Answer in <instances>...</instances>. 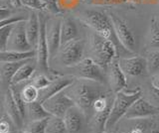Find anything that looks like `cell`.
<instances>
[{
    "mask_svg": "<svg viewBox=\"0 0 159 133\" xmlns=\"http://www.w3.org/2000/svg\"><path fill=\"white\" fill-rule=\"evenodd\" d=\"M98 133H111V132H107V131H102V132H98Z\"/></svg>",
    "mask_w": 159,
    "mask_h": 133,
    "instance_id": "obj_40",
    "label": "cell"
},
{
    "mask_svg": "<svg viewBox=\"0 0 159 133\" xmlns=\"http://www.w3.org/2000/svg\"><path fill=\"white\" fill-rule=\"evenodd\" d=\"M31 60L26 61L21 67L18 69L16 73H15L14 77L12 78L11 83H10V85L17 86V85H20V83L24 82L30 81L33 78L35 70H36V67H35L34 64H32L31 62H30Z\"/></svg>",
    "mask_w": 159,
    "mask_h": 133,
    "instance_id": "obj_19",
    "label": "cell"
},
{
    "mask_svg": "<svg viewBox=\"0 0 159 133\" xmlns=\"http://www.w3.org/2000/svg\"><path fill=\"white\" fill-rule=\"evenodd\" d=\"M43 105L51 115L64 117L70 108L76 104L72 98L69 96L66 90H64L49 97L43 102Z\"/></svg>",
    "mask_w": 159,
    "mask_h": 133,
    "instance_id": "obj_8",
    "label": "cell"
},
{
    "mask_svg": "<svg viewBox=\"0 0 159 133\" xmlns=\"http://www.w3.org/2000/svg\"><path fill=\"white\" fill-rule=\"evenodd\" d=\"M47 133H68L64 118L51 115L48 119Z\"/></svg>",
    "mask_w": 159,
    "mask_h": 133,
    "instance_id": "obj_25",
    "label": "cell"
},
{
    "mask_svg": "<svg viewBox=\"0 0 159 133\" xmlns=\"http://www.w3.org/2000/svg\"><path fill=\"white\" fill-rule=\"evenodd\" d=\"M152 87V95H153V97L155 98V100H159V88H156L154 86H151Z\"/></svg>",
    "mask_w": 159,
    "mask_h": 133,
    "instance_id": "obj_37",
    "label": "cell"
},
{
    "mask_svg": "<svg viewBox=\"0 0 159 133\" xmlns=\"http://www.w3.org/2000/svg\"><path fill=\"white\" fill-rule=\"evenodd\" d=\"M108 15L111 19L114 31H116V37L120 44L127 51L134 53L137 48V41L133 31L128 26L126 21H124L122 18H120L116 14L111 12L108 13Z\"/></svg>",
    "mask_w": 159,
    "mask_h": 133,
    "instance_id": "obj_7",
    "label": "cell"
},
{
    "mask_svg": "<svg viewBox=\"0 0 159 133\" xmlns=\"http://www.w3.org/2000/svg\"><path fill=\"white\" fill-rule=\"evenodd\" d=\"M64 121L66 124L68 133H78L81 131L84 125V120L87 119L84 112L77 105L72 106L64 115Z\"/></svg>",
    "mask_w": 159,
    "mask_h": 133,
    "instance_id": "obj_16",
    "label": "cell"
},
{
    "mask_svg": "<svg viewBox=\"0 0 159 133\" xmlns=\"http://www.w3.org/2000/svg\"><path fill=\"white\" fill-rule=\"evenodd\" d=\"M61 23L62 20L59 18H52L47 20L46 36L50 60L57 55L61 48Z\"/></svg>",
    "mask_w": 159,
    "mask_h": 133,
    "instance_id": "obj_12",
    "label": "cell"
},
{
    "mask_svg": "<svg viewBox=\"0 0 159 133\" xmlns=\"http://www.w3.org/2000/svg\"><path fill=\"white\" fill-rule=\"evenodd\" d=\"M141 96V90L136 88L133 91H126L125 88L116 93L113 97L111 112L107 118L106 129H111L116 123L124 117L130 105Z\"/></svg>",
    "mask_w": 159,
    "mask_h": 133,
    "instance_id": "obj_3",
    "label": "cell"
},
{
    "mask_svg": "<svg viewBox=\"0 0 159 133\" xmlns=\"http://www.w3.org/2000/svg\"><path fill=\"white\" fill-rule=\"evenodd\" d=\"M89 55L93 60L102 69H106L117 56L116 47L111 41L93 32L89 38Z\"/></svg>",
    "mask_w": 159,
    "mask_h": 133,
    "instance_id": "obj_4",
    "label": "cell"
},
{
    "mask_svg": "<svg viewBox=\"0 0 159 133\" xmlns=\"http://www.w3.org/2000/svg\"><path fill=\"white\" fill-rule=\"evenodd\" d=\"M26 116L28 117V119L30 121H36V120H41V119H45V118H48L51 116V114L45 108L43 103L37 100L27 104Z\"/></svg>",
    "mask_w": 159,
    "mask_h": 133,
    "instance_id": "obj_22",
    "label": "cell"
},
{
    "mask_svg": "<svg viewBox=\"0 0 159 133\" xmlns=\"http://www.w3.org/2000/svg\"><path fill=\"white\" fill-rule=\"evenodd\" d=\"M75 80H76V78H74L73 76L58 77V78H53L51 82H50L46 87L42 88V90H39L38 101L43 103L45 100H48L49 97H51L54 95H56V93L66 90L69 86L72 85Z\"/></svg>",
    "mask_w": 159,
    "mask_h": 133,
    "instance_id": "obj_14",
    "label": "cell"
},
{
    "mask_svg": "<svg viewBox=\"0 0 159 133\" xmlns=\"http://www.w3.org/2000/svg\"><path fill=\"white\" fill-rule=\"evenodd\" d=\"M22 133H31V132H29V131L26 130V131H24V132H22Z\"/></svg>",
    "mask_w": 159,
    "mask_h": 133,
    "instance_id": "obj_41",
    "label": "cell"
},
{
    "mask_svg": "<svg viewBox=\"0 0 159 133\" xmlns=\"http://www.w3.org/2000/svg\"><path fill=\"white\" fill-rule=\"evenodd\" d=\"M12 126H15V124L11 120V118L7 114L3 115L1 122H0V133H8L12 131Z\"/></svg>",
    "mask_w": 159,
    "mask_h": 133,
    "instance_id": "obj_32",
    "label": "cell"
},
{
    "mask_svg": "<svg viewBox=\"0 0 159 133\" xmlns=\"http://www.w3.org/2000/svg\"><path fill=\"white\" fill-rule=\"evenodd\" d=\"M108 72H107V81L108 85L111 86V91L116 93L126 87V75L122 72L119 67L118 59H114L112 62L109 64Z\"/></svg>",
    "mask_w": 159,
    "mask_h": 133,
    "instance_id": "obj_15",
    "label": "cell"
},
{
    "mask_svg": "<svg viewBox=\"0 0 159 133\" xmlns=\"http://www.w3.org/2000/svg\"><path fill=\"white\" fill-rule=\"evenodd\" d=\"M14 25H6L0 27V52L6 50L7 43L11 35Z\"/></svg>",
    "mask_w": 159,
    "mask_h": 133,
    "instance_id": "obj_29",
    "label": "cell"
},
{
    "mask_svg": "<svg viewBox=\"0 0 159 133\" xmlns=\"http://www.w3.org/2000/svg\"><path fill=\"white\" fill-rule=\"evenodd\" d=\"M71 73L74 78L89 80L103 83L104 75L102 73V68L98 65L92 58H84L82 61L72 67H69Z\"/></svg>",
    "mask_w": 159,
    "mask_h": 133,
    "instance_id": "obj_5",
    "label": "cell"
},
{
    "mask_svg": "<svg viewBox=\"0 0 159 133\" xmlns=\"http://www.w3.org/2000/svg\"><path fill=\"white\" fill-rule=\"evenodd\" d=\"M31 60V59H30ZM28 61V60H26ZM26 61L22 62H1L0 66V77L3 82L11 83V80L16 73L17 70L21 67Z\"/></svg>",
    "mask_w": 159,
    "mask_h": 133,
    "instance_id": "obj_23",
    "label": "cell"
},
{
    "mask_svg": "<svg viewBox=\"0 0 159 133\" xmlns=\"http://www.w3.org/2000/svg\"><path fill=\"white\" fill-rule=\"evenodd\" d=\"M151 86L156 88H159V73L153 76L151 81Z\"/></svg>",
    "mask_w": 159,
    "mask_h": 133,
    "instance_id": "obj_36",
    "label": "cell"
},
{
    "mask_svg": "<svg viewBox=\"0 0 159 133\" xmlns=\"http://www.w3.org/2000/svg\"><path fill=\"white\" fill-rule=\"evenodd\" d=\"M118 64L122 72L127 76L138 77L147 73L146 59L140 55L119 58Z\"/></svg>",
    "mask_w": 159,
    "mask_h": 133,
    "instance_id": "obj_13",
    "label": "cell"
},
{
    "mask_svg": "<svg viewBox=\"0 0 159 133\" xmlns=\"http://www.w3.org/2000/svg\"><path fill=\"white\" fill-rule=\"evenodd\" d=\"M39 16H40V35L36 47V52H37L36 62L38 67L41 70L46 71L49 68V62H50L49 48H48V42L46 36L47 19L41 13H39Z\"/></svg>",
    "mask_w": 159,
    "mask_h": 133,
    "instance_id": "obj_9",
    "label": "cell"
},
{
    "mask_svg": "<svg viewBox=\"0 0 159 133\" xmlns=\"http://www.w3.org/2000/svg\"><path fill=\"white\" fill-rule=\"evenodd\" d=\"M4 107H5V111H6V114L11 118V120L13 121L15 126L18 128L22 127L24 118L18 109L10 88L6 91L4 95Z\"/></svg>",
    "mask_w": 159,
    "mask_h": 133,
    "instance_id": "obj_18",
    "label": "cell"
},
{
    "mask_svg": "<svg viewBox=\"0 0 159 133\" xmlns=\"http://www.w3.org/2000/svg\"><path fill=\"white\" fill-rule=\"evenodd\" d=\"M66 91L75 104L84 112L88 120L92 115L94 100L98 96L108 93L102 87V83L82 78H76L72 85L66 88Z\"/></svg>",
    "mask_w": 159,
    "mask_h": 133,
    "instance_id": "obj_1",
    "label": "cell"
},
{
    "mask_svg": "<svg viewBox=\"0 0 159 133\" xmlns=\"http://www.w3.org/2000/svg\"><path fill=\"white\" fill-rule=\"evenodd\" d=\"M21 5L32 10H44L41 0H21Z\"/></svg>",
    "mask_w": 159,
    "mask_h": 133,
    "instance_id": "obj_33",
    "label": "cell"
},
{
    "mask_svg": "<svg viewBox=\"0 0 159 133\" xmlns=\"http://www.w3.org/2000/svg\"><path fill=\"white\" fill-rule=\"evenodd\" d=\"M8 133H18L17 131H10V132H8Z\"/></svg>",
    "mask_w": 159,
    "mask_h": 133,
    "instance_id": "obj_39",
    "label": "cell"
},
{
    "mask_svg": "<svg viewBox=\"0 0 159 133\" xmlns=\"http://www.w3.org/2000/svg\"><path fill=\"white\" fill-rule=\"evenodd\" d=\"M51 78H48L44 73H39V75L33 76V78L30 80V83L33 85L38 90H42V88L46 87L50 82H51Z\"/></svg>",
    "mask_w": 159,
    "mask_h": 133,
    "instance_id": "obj_30",
    "label": "cell"
},
{
    "mask_svg": "<svg viewBox=\"0 0 159 133\" xmlns=\"http://www.w3.org/2000/svg\"><path fill=\"white\" fill-rule=\"evenodd\" d=\"M44 10L51 14H58L61 12L58 0H41Z\"/></svg>",
    "mask_w": 159,
    "mask_h": 133,
    "instance_id": "obj_31",
    "label": "cell"
},
{
    "mask_svg": "<svg viewBox=\"0 0 159 133\" xmlns=\"http://www.w3.org/2000/svg\"><path fill=\"white\" fill-rule=\"evenodd\" d=\"M20 95H21L22 100L26 104L32 103L34 101H37L39 98V90L35 87L33 85L29 83V85L25 86L21 91H20Z\"/></svg>",
    "mask_w": 159,
    "mask_h": 133,
    "instance_id": "obj_26",
    "label": "cell"
},
{
    "mask_svg": "<svg viewBox=\"0 0 159 133\" xmlns=\"http://www.w3.org/2000/svg\"><path fill=\"white\" fill-rule=\"evenodd\" d=\"M48 118L36 121H30L27 125V131L31 133H47V124H48Z\"/></svg>",
    "mask_w": 159,
    "mask_h": 133,
    "instance_id": "obj_28",
    "label": "cell"
},
{
    "mask_svg": "<svg viewBox=\"0 0 159 133\" xmlns=\"http://www.w3.org/2000/svg\"><path fill=\"white\" fill-rule=\"evenodd\" d=\"M10 3H11V5L14 6V7H20L22 6L21 5V0H9Z\"/></svg>",
    "mask_w": 159,
    "mask_h": 133,
    "instance_id": "obj_38",
    "label": "cell"
},
{
    "mask_svg": "<svg viewBox=\"0 0 159 133\" xmlns=\"http://www.w3.org/2000/svg\"><path fill=\"white\" fill-rule=\"evenodd\" d=\"M147 72L152 75H156L159 72V49L151 50L146 55Z\"/></svg>",
    "mask_w": 159,
    "mask_h": 133,
    "instance_id": "obj_27",
    "label": "cell"
},
{
    "mask_svg": "<svg viewBox=\"0 0 159 133\" xmlns=\"http://www.w3.org/2000/svg\"><path fill=\"white\" fill-rule=\"evenodd\" d=\"M84 52V42L82 39H76L61 46L58 52V59L65 67H72L83 60Z\"/></svg>",
    "mask_w": 159,
    "mask_h": 133,
    "instance_id": "obj_6",
    "label": "cell"
},
{
    "mask_svg": "<svg viewBox=\"0 0 159 133\" xmlns=\"http://www.w3.org/2000/svg\"><path fill=\"white\" fill-rule=\"evenodd\" d=\"M147 47L152 50L159 49V24L155 18H152L147 35Z\"/></svg>",
    "mask_w": 159,
    "mask_h": 133,
    "instance_id": "obj_24",
    "label": "cell"
},
{
    "mask_svg": "<svg viewBox=\"0 0 159 133\" xmlns=\"http://www.w3.org/2000/svg\"><path fill=\"white\" fill-rule=\"evenodd\" d=\"M159 112V108L151 104L150 102L144 100L141 96L134 101L130 107L128 108L127 112L124 115V119L127 120H135L143 119L157 114Z\"/></svg>",
    "mask_w": 159,
    "mask_h": 133,
    "instance_id": "obj_11",
    "label": "cell"
},
{
    "mask_svg": "<svg viewBox=\"0 0 159 133\" xmlns=\"http://www.w3.org/2000/svg\"><path fill=\"white\" fill-rule=\"evenodd\" d=\"M25 30L26 36L33 49L36 50L38 39L40 35V16L36 10H32L25 22Z\"/></svg>",
    "mask_w": 159,
    "mask_h": 133,
    "instance_id": "obj_17",
    "label": "cell"
},
{
    "mask_svg": "<svg viewBox=\"0 0 159 133\" xmlns=\"http://www.w3.org/2000/svg\"><path fill=\"white\" fill-rule=\"evenodd\" d=\"M37 52L35 49L27 52L3 51L0 52V62H22L36 58Z\"/></svg>",
    "mask_w": 159,
    "mask_h": 133,
    "instance_id": "obj_21",
    "label": "cell"
},
{
    "mask_svg": "<svg viewBox=\"0 0 159 133\" xmlns=\"http://www.w3.org/2000/svg\"><path fill=\"white\" fill-rule=\"evenodd\" d=\"M25 22H20L14 25L11 35L7 43V47L5 51H18V52H27L33 50L32 46L26 36L25 30Z\"/></svg>",
    "mask_w": 159,
    "mask_h": 133,
    "instance_id": "obj_10",
    "label": "cell"
},
{
    "mask_svg": "<svg viewBox=\"0 0 159 133\" xmlns=\"http://www.w3.org/2000/svg\"><path fill=\"white\" fill-rule=\"evenodd\" d=\"M27 18H24L21 16H14V15H10L9 17L2 19L1 22H0V27L2 26H6V25H15V24L26 21Z\"/></svg>",
    "mask_w": 159,
    "mask_h": 133,
    "instance_id": "obj_34",
    "label": "cell"
},
{
    "mask_svg": "<svg viewBox=\"0 0 159 133\" xmlns=\"http://www.w3.org/2000/svg\"><path fill=\"white\" fill-rule=\"evenodd\" d=\"M78 39V27L71 18L62 19L61 23V46Z\"/></svg>",
    "mask_w": 159,
    "mask_h": 133,
    "instance_id": "obj_20",
    "label": "cell"
},
{
    "mask_svg": "<svg viewBox=\"0 0 159 133\" xmlns=\"http://www.w3.org/2000/svg\"><path fill=\"white\" fill-rule=\"evenodd\" d=\"M149 125L150 124L147 122H139L133 128H131L127 133H145Z\"/></svg>",
    "mask_w": 159,
    "mask_h": 133,
    "instance_id": "obj_35",
    "label": "cell"
},
{
    "mask_svg": "<svg viewBox=\"0 0 159 133\" xmlns=\"http://www.w3.org/2000/svg\"><path fill=\"white\" fill-rule=\"evenodd\" d=\"M78 18L84 25L91 28L93 32L98 34L99 36L106 38L107 40L112 42L114 46L116 47L118 57L120 56V58H123L128 54H131L121 45L117 39L111 19L108 14L98 10H88L82 12Z\"/></svg>",
    "mask_w": 159,
    "mask_h": 133,
    "instance_id": "obj_2",
    "label": "cell"
}]
</instances>
